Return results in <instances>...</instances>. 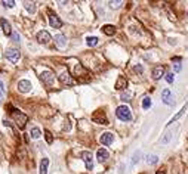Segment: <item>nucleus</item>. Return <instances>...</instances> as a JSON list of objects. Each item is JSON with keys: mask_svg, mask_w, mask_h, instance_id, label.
I'll use <instances>...</instances> for the list:
<instances>
[{"mask_svg": "<svg viewBox=\"0 0 188 174\" xmlns=\"http://www.w3.org/2000/svg\"><path fill=\"white\" fill-rule=\"evenodd\" d=\"M115 117H117L120 121H130L132 120V112H130L129 106L120 105L119 108L115 109Z\"/></svg>", "mask_w": 188, "mask_h": 174, "instance_id": "f257e3e1", "label": "nucleus"}, {"mask_svg": "<svg viewBox=\"0 0 188 174\" xmlns=\"http://www.w3.org/2000/svg\"><path fill=\"white\" fill-rule=\"evenodd\" d=\"M12 117L15 118V121H16V126L22 130L25 127V124H27V115L22 114V112H19V111H16V109H12Z\"/></svg>", "mask_w": 188, "mask_h": 174, "instance_id": "f03ea898", "label": "nucleus"}, {"mask_svg": "<svg viewBox=\"0 0 188 174\" xmlns=\"http://www.w3.org/2000/svg\"><path fill=\"white\" fill-rule=\"evenodd\" d=\"M5 56H6L7 59L11 60V62H13V64H16L19 60V56H21V53H19V50L18 49H15V47H9L6 50V53H5Z\"/></svg>", "mask_w": 188, "mask_h": 174, "instance_id": "7ed1b4c3", "label": "nucleus"}, {"mask_svg": "<svg viewBox=\"0 0 188 174\" xmlns=\"http://www.w3.org/2000/svg\"><path fill=\"white\" fill-rule=\"evenodd\" d=\"M40 80L43 81V84H46V86H52L55 83V75L52 71H43L40 74Z\"/></svg>", "mask_w": 188, "mask_h": 174, "instance_id": "20e7f679", "label": "nucleus"}, {"mask_svg": "<svg viewBox=\"0 0 188 174\" xmlns=\"http://www.w3.org/2000/svg\"><path fill=\"white\" fill-rule=\"evenodd\" d=\"M82 159L85 161L86 168L91 171L92 168H93V155H92L89 150H83V152H82Z\"/></svg>", "mask_w": 188, "mask_h": 174, "instance_id": "39448f33", "label": "nucleus"}, {"mask_svg": "<svg viewBox=\"0 0 188 174\" xmlns=\"http://www.w3.org/2000/svg\"><path fill=\"white\" fill-rule=\"evenodd\" d=\"M36 38H37V42L40 43V44H48L50 40H52V37H50V34H49L46 30H42V31H39L37 33V36H36Z\"/></svg>", "mask_w": 188, "mask_h": 174, "instance_id": "423d86ee", "label": "nucleus"}, {"mask_svg": "<svg viewBox=\"0 0 188 174\" xmlns=\"http://www.w3.org/2000/svg\"><path fill=\"white\" fill-rule=\"evenodd\" d=\"M162 100H163V103L170 105V106L175 105V99H173V96H172V93H170L169 89H164V90L162 91Z\"/></svg>", "mask_w": 188, "mask_h": 174, "instance_id": "0eeeda50", "label": "nucleus"}, {"mask_svg": "<svg viewBox=\"0 0 188 174\" xmlns=\"http://www.w3.org/2000/svg\"><path fill=\"white\" fill-rule=\"evenodd\" d=\"M99 142L104 145V146H110V145L114 142V134L110 132H105L101 134V137H99Z\"/></svg>", "mask_w": 188, "mask_h": 174, "instance_id": "6e6552de", "label": "nucleus"}, {"mask_svg": "<svg viewBox=\"0 0 188 174\" xmlns=\"http://www.w3.org/2000/svg\"><path fill=\"white\" fill-rule=\"evenodd\" d=\"M59 81L64 84V86H73V84H74L73 77L70 75V72H68V71H64L62 74H61V75H59Z\"/></svg>", "mask_w": 188, "mask_h": 174, "instance_id": "1a4fd4ad", "label": "nucleus"}, {"mask_svg": "<svg viewBox=\"0 0 188 174\" xmlns=\"http://www.w3.org/2000/svg\"><path fill=\"white\" fill-rule=\"evenodd\" d=\"M92 120L95 121V123H98V124H102V126H107V124H108V120H107L105 114H104V112H101V111H98L96 114H93Z\"/></svg>", "mask_w": 188, "mask_h": 174, "instance_id": "9d476101", "label": "nucleus"}, {"mask_svg": "<svg viewBox=\"0 0 188 174\" xmlns=\"http://www.w3.org/2000/svg\"><path fill=\"white\" fill-rule=\"evenodd\" d=\"M31 89H33V86H31V83L28 80H21V81H18V90L21 93H28Z\"/></svg>", "mask_w": 188, "mask_h": 174, "instance_id": "9b49d317", "label": "nucleus"}, {"mask_svg": "<svg viewBox=\"0 0 188 174\" xmlns=\"http://www.w3.org/2000/svg\"><path fill=\"white\" fill-rule=\"evenodd\" d=\"M49 24H50L52 28H61V27H62V21L58 18V15L50 13V15H49Z\"/></svg>", "mask_w": 188, "mask_h": 174, "instance_id": "f8f14e48", "label": "nucleus"}, {"mask_svg": "<svg viewBox=\"0 0 188 174\" xmlns=\"http://www.w3.org/2000/svg\"><path fill=\"white\" fill-rule=\"evenodd\" d=\"M115 90H120V91H123V90H126V87H128V80L125 77H119L117 78V81H115Z\"/></svg>", "mask_w": 188, "mask_h": 174, "instance_id": "ddd939ff", "label": "nucleus"}, {"mask_svg": "<svg viewBox=\"0 0 188 174\" xmlns=\"http://www.w3.org/2000/svg\"><path fill=\"white\" fill-rule=\"evenodd\" d=\"M0 24H2V28H3V31H5V34H6L7 37H12V27H11V24L7 22L5 18L0 19Z\"/></svg>", "mask_w": 188, "mask_h": 174, "instance_id": "4468645a", "label": "nucleus"}, {"mask_svg": "<svg viewBox=\"0 0 188 174\" xmlns=\"http://www.w3.org/2000/svg\"><path fill=\"white\" fill-rule=\"evenodd\" d=\"M55 44H56L59 49H65V46H67V38H65V36L56 34V36H55Z\"/></svg>", "mask_w": 188, "mask_h": 174, "instance_id": "2eb2a0df", "label": "nucleus"}, {"mask_svg": "<svg viewBox=\"0 0 188 174\" xmlns=\"http://www.w3.org/2000/svg\"><path fill=\"white\" fill-rule=\"evenodd\" d=\"M108 156H110V154H108V150H107V149H104V148L98 149V152H96V159H98L99 162H105L107 159H108Z\"/></svg>", "mask_w": 188, "mask_h": 174, "instance_id": "dca6fc26", "label": "nucleus"}, {"mask_svg": "<svg viewBox=\"0 0 188 174\" xmlns=\"http://www.w3.org/2000/svg\"><path fill=\"white\" fill-rule=\"evenodd\" d=\"M166 74H164V66H156L154 69H153V78L157 81V80H160L162 77H164Z\"/></svg>", "mask_w": 188, "mask_h": 174, "instance_id": "f3484780", "label": "nucleus"}, {"mask_svg": "<svg viewBox=\"0 0 188 174\" xmlns=\"http://www.w3.org/2000/svg\"><path fill=\"white\" fill-rule=\"evenodd\" d=\"M187 109H188V103H185V105H184V106H182V108H181V111H179V112H178V114H176V115H173V118H172V120H170L169 123H167V126H170V124H173L175 121H178V120H179V118H181L182 115H184V114H185V112H187Z\"/></svg>", "mask_w": 188, "mask_h": 174, "instance_id": "a211bd4d", "label": "nucleus"}, {"mask_svg": "<svg viewBox=\"0 0 188 174\" xmlns=\"http://www.w3.org/2000/svg\"><path fill=\"white\" fill-rule=\"evenodd\" d=\"M24 6H25V9H27V12L36 13V11H37V3L36 2H24Z\"/></svg>", "mask_w": 188, "mask_h": 174, "instance_id": "6ab92c4d", "label": "nucleus"}, {"mask_svg": "<svg viewBox=\"0 0 188 174\" xmlns=\"http://www.w3.org/2000/svg\"><path fill=\"white\" fill-rule=\"evenodd\" d=\"M101 31H102L104 34H107V36H114L115 34V27L114 25H104Z\"/></svg>", "mask_w": 188, "mask_h": 174, "instance_id": "aec40b11", "label": "nucleus"}, {"mask_svg": "<svg viewBox=\"0 0 188 174\" xmlns=\"http://www.w3.org/2000/svg\"><path fill=\"white\" fill-rule=\"evenodd\" d=\"M48 167H49V158H43L40 161V174H48Z\"/></svg>", "mask_w": 188, "mask_h": 174, "instance_id": "412c9836", "label": "nucleus"}, {"mask_svg": "<svg viewBox=\"0 0 188 174\" xmlns=\"http://www.w3.org/2000/svg\"><path fill=\"white\" fill-rule=\"evenodd\" d=\"M98 43H99V38L98 37H87L86 38V44L89 46V47H95V46H98Z\"/></svg>", "mask_w": 188, "mask_h": 174, "instance_id": "4be33fe9", "label": "nucleus"}, {"mask_svg": "<svg viewBox=\"0 0 188 174\" xmlns=\"http://www.w3.org/2000/svg\"><path fill=\"white\" fill-rule=\"evenodd\" d=\"M30 136L33 139H39L40 136H42V132H40V128L39 127H33L31 128V132H30Z\"/></svg>", "mask_w": 188, "mask_h": 174, "instance_id": "5701e85b", "label": "nucleus"}, {"mask_svg": "<svg viewBox=\"0 0 188 174\" xmlns=\"http://www.w3.org/2000/svg\"><path fill=\"white\" fill-rule=\"evenodd\" d=\"M158 162V156L157 155H148L147 156V164L148 165H154Z\"/></svg>", "mask_w": 188, "mask_h": 174, "instance_id": "b1692460", "label": "nucleus"}, {"mask_svg": "<svg viewBox=\"0 0 188 174\" xmlns=\"http://www.w3.org/2000/svg\"><path fill=\"white\" fill-rule=\"evenodd\" d=\"M45 139H46V142L49 145L54 143V136H52V133L49 132V130H45Z\"/></svg>", "mask_w": 188, "mask_h": 174, "instance_id": "393cba45", "label": "nucleus"}, {"mask_svg": "<svg viewBox=\"0 0 188 174\" xmlns=\"http://www.w3.org/2000/svg\"><path fill=\"white\" fill-rule=\"evenodd\" d=\"M120 99L121 100H130L132 99V91H123L120 95Z\"/></svg>", "mask_w": 188, "mask_h": 174, "instance_id": "a878e982", "label": "nucleus"}, {"mask_svg": "<svg viewBox=\"0 0 188 174\" xmlns=\"http://www.w3.org/2000/svg\"><path fill=\"white\" fill-rule=\"evenodd\" d=\"M150 106H151V99H150L148 96L144 97V99H142V108H144V109H148Z\"/></svg>", "mask_w": 188, "mask_h": 174, "instance_id": "bb28decb", "label": "nucleus"}, {"mask_svg": "<svg viewBox=\"0 0 188 174\" xmlns=\"http://www.w3.org/2000/svg\"><path fill=\"white\" fill-rule=\"evenodd\" d=\"M139 156H141V152H139V150H138V152H135L134 158H132V162H130V165H132V167H134L136 162H139Z\"/></svg>", "mask_w": 188, "mask_h": 174, "instance_id": "cd10ccee", "label": "nucleus"}, {"mask_svg": "<svg viewBox=\"0 0 188 174\" xmlns=\"http://www.w3.org/2000/svg\"><path fill=\"white\" fill-rule=\"evenodd\" d=\"M170 139H172V133H167V134H164V137L162 139V145H166L170 142Z\"/></svg>", "mask_w": 188, "mask_h": 174, "instance_id": "c85d7f7f", "label": "nucleus"}, {"mask_svg": "<svg viewBox=\"0 0 188 174\" xmlns=\"http://www.w3.org/2000/svg\"><path fill=\"white\" fill-rule=\"evenodd\" d=\"M121 3H123V2H120V0H119V2H110V7H111V9H119V7L121 6Z\"/></svg>", "mask_w": 188, "mask_h": 174, "instance_id": "c756f323", "label": "nucleus"}, {"mask_svg": "<svg viewBox=\"0 0 188 174\" xmlns=\"http://www.w3.org/2000/svg\"><path fill=\"white\" fill-rule=\"evenodd\" d=\"M2 5H3L5 7H13L15 6V2H13V0H9V2H7V0H3Z\"/></svg>", "mask_w": 188, "mask_h": 174, "instance_id": "7c9ffc66", "label": "nucleus"}, {"mask_svg": "<svg viewBox=\"0 0 188 174\" xmlns=\"http://www.w3.org/2000/svg\"><path fill=\"white\" fill-rule=\"evenodd\" d=\"M164 78H166V81H167L169 84H172V83H173V80H175V77H173V74H172V72H167V74L164 75Z\"/></svg>", "mask_w": 188, "mask_h": 174, "instance_id": "2f4dec72", "label": "nucleus"}, {"mask_svg": "<svg viewBox=\"0 0 188 174\" xmlns=\"http://www.w3.org/2000/svg\"><path fill=\"white\" fill-rule=\"evenodd\" d=\"M12 40L15 43H19V34L16 33V31H13V33H12Z\"/></svg>", "mask_w": 188, "mask_h": 174, "instance_id": "473e14b6", "label": "nucleus"}, {"mask_svg": "<svg viewBox=\"0 0 188 174\" xmlns=\"http://www.w3.org/2000/svg\"><path fill=\"white\" fill-rule=\"evenodd\" d=\"M173 69H175L176 72H179L182 69V66H181V64H175V66H173Z\"/></svg>", "mask_w": 188, "mask_h": 174, "instance_id": "72a5a7b5", "label": "nucleus"}, {"mask_svg": "<svg viewBox=\"0 0 188 174\" xmlns=\"http://www.w3.org/2000/svg\"><path fill=\"white\" fill-rule=\"evenodd\" d=\"M0 90L3 91V93H5V91H6V87H5V83H3V81H2V80H0Z\"/></svg>", "mask_w": 188, "mask_h": 174, "instance_id": "f704fd0d", "label": "nucleus"}, {"mask_svg": "<svg viewBox=\"0 0 188 174\" xmlns=\"http://www.w3.org/2000/svg\"><path fill=\"white\" fill-rule=\"evenodd\" d=\"M134 71H135V72H142V66H141V65H136V66L134 68Z\"/></svg>", "mask_w": 188, "mask_h": 174, "instance_id": "c9c22d12", "label": "nucleus"}, {"mask_svg": "<svg viewBox=\"0 0 188 174\" xmlns=\"http://www.w3.org/2000/svg\"><path fill=\"white\" fill-rule=\"evenodd\" d=\"M3 99H5V93H3V91L0 90V103L3 102Z\"/></svg>", "mask_w": 188, "mask_h": 174, "instance_id": "e433bc0d", "label": "nucleus"}, {"mask_svg": "<svg viewBox=\"0 0 188 174\" xmlns=\"http://www.w3.org/2000/svg\"><path fill=\"white\" fill-rule=\"evenodd\" d=\"M156 174H166V170H164V168H160V170H158Z\"/></svg>", "mask_w": 188, "mask_h": 174, "instance_id": "4c0bfd02", "label": "nucleus"}, {"mask_svg": "<svg viewBox=\"0 0 188 174\" xmlns=\"http://www.w3.org/2000/svg\"><path fill=\"white\" fill-rule=\"evenodd\" d=\"M187 13H188V12H187Z\"/></svg>", "mask_w": 188, "mask_h": 174, "instance_id": "58836bf2", "label": "nucleus"}]
</instances>
